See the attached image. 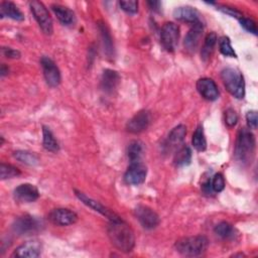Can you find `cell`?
Wrapping results in <instances>:
<instances>
[{
  "instance_id": "1",
  "label": "cell",
  "mask_w": 258,
  "mask_h": 258,
  "mask_svg": "<svg viewBox=\"0 0 258 258\" xmlns=\"http://www.w3.org/2000/svg\"><path fill=\"white\" fill-rule=\"evenodd\" d=\"M111 243L120 251L128 253L135 246V235L131 227L122 220L110 221L107 229Z\"/></svg>"
},
{
  "instance_id": "2",
  "label": "cell",
  "mask_w": 258,
  "mask_h": 258,
  "mask_svg": "<svg viewBox=\"0 0 258 258\" xmlns=\"http://www.w3.org/2000/svg\"><path fill=\"white\" fill-rule=\"evenodd\" d=\"M255 136L250 131V129L242 128L237 135L235 144V157L236 159L243 163H251L255 154Z\"/></svg>"
},
{
  "instance_id": "3",
  "label": "cell",
  "mask_w": 258,
  "mask_h": 258,
  "mask_svg": "<svg viewBox=\"0 0 258 258\" xmlns=\"http://www.w3.org/2000/svg\"><path fill=\"white\" fill-rule=\"evenodd\" d=\"M221 79L227 91L237 99L245 96V82L242 73L235 68H226L221 72Z\"/></svg>"
},
{
  "instance_id": "4",
  "label": "cell",
  "mask_w": 258,
  "mask_h": 258,
  "mask_svg": "<svg viewBox=\"0 0 258 258\" xmlns=\"http://www.w3.org/2000/svg\"><path fill=\"white\" fill-rule=\"evenodd\" d=\"M209 245L207 237L203 235L183 237L175 242V250L184 256H198L203 254Z\"/></svg>"
},
{
  "instance_id": "5",
  "label": "cell",
  "mask_w": 258,
  "mask_h": 258,
  "mask_svg": "<svg viewBox=\"0 0 258 258\" xmlns=\"http://www.w3.org/2000/svg\"><path fill=\"white\" fill-rule=\"evenodd\" d=\"M29 7L30 10L37 21L40 29L43 31L44 34L50 35L53 31V26H52V20L51 17L46 9V7L43 5L42 2L40 1H30L29 2Z\"/></svg>"
},
{
  "instance_id": "6",
  "label": "cell",
  "mask_w": 258,
  "mask_h": 258,
  "mask_svg": "<svg viewBox=\"0 0 258 258\" xmlns=\"http://www.w3.org/2000/svg\"><path fill=\"white\" fill-rule=\"evenodd\" d=\"M42 226L41 220L30 215H24L14 221L12 228L18 235H30L40 231Z\"/></svg>"
},
{
  "instance_id": "7",
  "label": "cell",
  "mask_w": 258,
  "mask_h": 258,
  "mask_svg": "<svg viewBox=\"0 0 258 258\" xmlns=\"http://www.w3.org/2000/svg\"><path fill=\"white\" fill-rule=\"evenodd\" d=\"M179 37V28L173 22L163 24L160 32V41L162 46L167 51H173L177 45Z\"/></svg>"
},
{
  "instance_id": "8",
  "label": "cell",
  "mask_w": 258,
  "mask_h": 258,
  "mask_svg": "<svg viewBox=\"0 0 258 258\" xmlns=\"http://www.w3.org/2000/svg\"><path fill=\"white\" fill-rule=\"evenodd\" d=\"M135 217L141 224L144 229L151 230L158 226L159 224V217L158 215L150 208L146 206H137L134 210Z\"/></svg>"
},
{
  "instance_id": "9",
  "label": "cell",
  "mask_w": 258,
  "mask_h": 258,
  "mask_svg": "<svg viewBox=\"0 0 258 258\" xmlns=\"http://www.w3.org/2000/svg\"><path fill=\"white\" fill-rule=\"evenodd\" d=\"M146 175L147 168L141 161L131 162L124 174V180L128 184L138 185L144 182Z\"/></svg>"
},
{
  "instance_id": "10",
  "label": "cell",
  "mask_w": 258,
  "mask_h": 258,
  "mask_svg": "<svg viewBox=\"0 0 258 258\" xmlns=\"http://www.w3.org/2000/svg\"><path fill=\"white\" fill-rule=\"evenodd\" d=\"M40 64L42 68L43 76L46 84L52 88L57 87L60 84V73L56 64L47 56H42L40 59Z\"/></svg>"
},
{
  "instance_id": "11",
  "label": "cell",
  "mask_w": 258,
  "mask_h": 258,
  "mask_svg": "<svg viewBox=\"0 0 258 258\" xmlns=\"http://www.w3.org/2000/svg\"><path fill=\"white\" fill-rule=\"evenodd\" d=\"M151 122V114L147 110L137 112L127 123L126 129L130 133L137 134L146 130Z\"/></svg>"
},
{
  "instance_id": "12",
  "label": "cell",
  "mask_w": 258,
  "mask_h": 258,
  "mask_svg": "<svg viewBox=\"0 0 258 258\" xmlns=\"http://www.w3.org/2000/svg\"><path fill=\"white\" fill-rule=\"evenodd\" d=\"M76 192V196L78 197V199L83 203L85 204L86 206H88L89 208L93 209L94 211L100 213L101 215L105 216L106 218H108L110 221H117V220H121V218L116 214L114 213L112 210H110L109 208L103 206L101 203L87 197L84 192L82 191H79V190H75Z\"/></svg>"
},
{
  "instance_id": "13",
  "label": "cell",
  "mask_w": 258,
  "mask_h": 258,
  "mask_svg": "<svg viewBox=\"0 0 258 258\" xmlns=\"http://www.w3.org/2000/svg\"><path fill=\"white\" fill-rule=\"evenodd\" d=\"M48 219L52 224L56 226H69L77 222L78 216L74 211L70 209L57 208V209H53L49 213Z\"/></svg>"
},
{
  "instance_id": "14",
  "label": "cell",
  "mask_w": 258,
  "mask_h": 258,
  "mask_svg": "<svg viewBox=\"0 0 258 258\" xmlns=\"http://www.w3.org/2000/svg\"><path fill=\"white\" fill-rule=\"evenodd\" d=\"M197 90L200 95L208 101H215L220 95L217 84L210 78H202L198 80Z\"/></svg>"
},
{
  "instance_id": "15",
  "label": "cell",
  "mask_w": 258,
  "mask_h": 258,
  "mask_svg": "<svg viewBox=\"0 0 258 258\" xmlns=\"http://www.w3.org/2000/svg\"><path fill=\"white\" fill-rule=\"evenodd\" d=\"M13 196L17 202L32 203L39 198V191L33 184L22 183L14 189Z\"/></svg>"
},
{
  "instance_id": "16",
  "label": "cell",
  "mask_w": 258,
  "mask_h": 258,
  "mask_svg": "<svg viewBox=\"0 0 258 258\" xmlns=\"http://www.w3.org/2000/svg\"><path fill=\"white\" fill-rule=\"evenodd\" d=\"M203 32H204V25L202 22L192 24L191 28L188 30L187 34L185 35L184 41H183L184 48L187 51L192 52L197 49L198 45L200 44Z\"/></svg>"
},
{
  "instance_id": "17",
  "label": "cell",
  "mask_w": 258,
  "mask_h": 258,
  "mask_svg": "<svg viewBox=\"0 0 258 258\" xmlns=\"http://www.w3.org/2000/svg\"><path fill=\"white\" fill-rule=\"evenodd\" d=\"M41 243L38 240H30L23 244H21L19 247L16 248L14 251L13 256L23 258V257H29V258H35L38 257L41 253Z\"/></svg>"
},
{
  "instance_id": "18",
  "label": "cell",
  "mask_w": 258,
  "mask_h": 258,
  "mask_svg": "<svg viewBox=\"0 0 258 258\" xmlns=\"http://www.w3.org/2000/svg\"><path fill=\"white\" fill-rule=\"evenodd\" d=\"M173 16L175 19L179 21H183L186 23L196 24L198 22H201L200 20V14L197 9L190 6H180L177 7L173 11Z\"/></svg>"
},
{
  "instance_id": "19",
  "label": "cell",
  "mask_w": 258,
  "mask_h": 258,
  "mask_svg": "<svg viewBox=\"0 0 258 258\" xmlns=\"http://www.w3.org/2000/svg\"><path fill=\"white\" fill-rule=\"evenodd\" d=\"M119 80H120V77L117 72L113 70H105L103 72L102 79H101V87L103 91L109 94L112 93L116 89L119 83Z\"/></svg>"
},
{
  "instance_id": "20",
  "label": "cell",
  "mask_w": 258,
  "mask_h": 258,
  "mask_svg": "<svg viewBox=\"0 0 258 258\" xmlns=\"http://www.w3.org/2000/svg\"><path fill=\"white\" fill-rule=\"evenodd\" d=\"M0 17H8L13 20L22 21L24 20V15L22 12L18 9V7L9 1H3L0 4Z\"/></svg>"
},
{
  "instance_id": "21",
  "label": "cell",
  "mask_w": 258,
  "mask_h": 258,
  "mask_svg": "<svg viewBox=\"0 0 258 258\" xmlns=\"http://www.w3.org/2000/svg\"><path fill=\"white\" fill-rule=\"evenodd\" d=\"M186 135V128L184 125L180 124L175 126L168 134L166 140V147L169 149L175 148L180 145Z\"/></svg>"
},
{
  "instance_id": "22",
  "label": "cell",
  "mask_w": 258,
  "mask_h": 258,
  "mask_svg": "<svg viewBox=\"0 0 258 258\" xmlns=\"http://www.w3.org/2000/svg\"><path fill=\"white\" fill-rule=\"evenodd\" d=\"M51 9L61 24L68 26L75 23V20H76L75 13L68 7L54 4L51 6Z\"/></svg>"
},
{
  "instance_id": "23",
  "label": "cell",
  "mask_w": 258,
  "mask_h": 258,
  "mask_svg": "<svg viewBox=\"0 0 258 258\" xmlns=\"http://www.w3.org/2000/svg\"><path fill=\"white\" fill-rule=\"evenodd\" d=\"M144 144L139 140H133L127 147V156L131 162H138L141 159L144 150Z\"/></svg>"
},
{
  "instance_id": "24",
  "label": "cell",
  "mask_w": 258,
  "mask_h": 258,
  "mask_svg": "<svg viewBox=\"0 0 258 258\" xmlns=\"http://www.w3.org/2000/svg\"><path fill=\"white\" fill-rule=\"evenodd\" d=\"M217 40H218V37L215 32H210L207 34L205 41H204V45L201 50V55L204 60H208L211 57V55L214 51L215 45L217 43Z\"/></svg>"
},
{
  "instance_id": "25",
  "label": "cell",
  "mask_w": 258,
  "mask_h": 258,
  "mask_svg": "<svg viewBox=\"0 0 258 258\" xmlns=\"http://www.w3.org/2000/svg\"><path fill=\"white\" fill-rule=\"evenodd\" d=\"M98 26H99V30L101 32V36H102V39H103L105 53L110 57L114 53V46H113V41H112L111 34H110V32H109V30H108V28H107V26L104 22H99Z\"/></svg>"
},
{
  "instance_id": "26",
  "label": "cell",
  "mask_w": 258,
  "mask_h": 258,
  "mask_svg": "<svg viewBox=\"0 0 258 258\" xmlns=\"http://www.w3.org/2000/svg\"><path fill=\"white\" fill-rule=\"evenodd\" d=\"M42 145L44 149L50 152H56L59 149V145L54 138L52 132L49 130V128L43 126L42 128Z\"/></svg>"
},
{
  "instance_id": "27",
  "label": "cell",
  "mask_w": 258,
  "mask_h": 258,
  "mask_svg": "<svg viewBox=\"0 0 258 258\" xmlns=\"http://www.w3.org/2000/svg\"><path fill=\"white\" fill-rule=\"evenodd\" d=\"M191 160V150L188 146H182L180 147L173 158L174 164L176 166H184V165H188L190 163Z\"/></svg>"
},
{
  "instance_id": "28",
  "label": "cell",
  "mask_w": 258,
  "mask_h": 258,
  "mask_svg": "<svg viewBox=\"0 0 258 258\" xmlns=\"http://www.w3.org/2000/svg\"><path fill=\"white\" fill-rule=\"evenodd\" d=\"M214 232L222 239H232L235 236V228L228 222H221L214 228Z\"/></svg>"
},
{
  "instance_id": "29",
  "label": "cell",
  "mask_w": 258,
  "mask_h": 258,
  "mask_svg": "<svg viewBox=\"0 0 258 258\" xmlns=\"http://www.w3.org/2000/svg\"><path fill=\"white\" fill-rule=\"evenodd\" d=\"M14 158H16L18 161H20L21 163H24L26 165H36L39 162V159L37 157V155H35L32 152L29 151H24V150H17L13 153Z\"/></svg>"
},
{
  "instance_id": "30",
  "label": "cell",
  "mask_w": 258,
  "mask_h": 258,
  "mask_svg": "<svg viewBox=\"0 0 258 258\" xmlns=\"http://www.w3.org/2000/svg\"><path fill=\"white\" fill-rule=\"evenodd\" d=\"M192 146L198 150V151H204L207 148V140L204 134L203 127L200 125L197 127L192 134V139H191Z\"/></svg>"
},
{
  "instance_id": "31",
  "label": "cell",
  "mask_w": 258,
  "mask_h": 258,
  "mask_svg": "<svg viewBox=\"0 0 258 258\" xmlns=\"http://www.w3.org/2000/svg\"><path fill=\"white\" fill-rule=\"evenodd\" d=\"M20 173V170L11 164L1 163L0 165V177L2 180L18 176Z\"/></svg>"
},
{
  "instance_id": "32",
  "label": "cell",
  "mask_w": 258,
  "mask_h": 258,
  "mask_svg": "<svg viewBox=\"0 0 258 258\" xmlns=\"http://www.w3.org/2000/svg\"><path fill=\"white\" fill-rule=\"evenodd\" d=\"M219 48L222 54L225 56H231V57H237V54L234 50V48L231 45V41L229 37L223 36L219 40Z\"/></svg>"
},
{
  "instance_id": "33",
  "label": "cell",
  "mask_w": 258,
  "mask_h": 258,
  "mask_svg": "<svg viewBox=\"0 0 258 258\" xmlns=\"http://www.w3.org/2000/svg\"><path fill=\"white\" fill-rule=\"evenodd\" d=\"M240 23H241V26L247 30L248 32L250 33H253V34H257V25H256V22L254 20H252L251 18H248V17H244L242 16L240 19H239Z\"/></svg>"
},
{
  "instance_id": "34",
  "label": "cell",
  "mask_w": 258,
  "mask_h": 258,
  "mask_svg": "<svg viewBox=\"0 0 258 258\" xmlns=\"http://www.w3.org/2000/svg\"><path fill=\"white\" fill-rule=\"evenodd\" d=\"M211 185L213 188V191L220 192L225 188V179L223 174L221 173H216L211 181Z\"/></svg>"
},
{
  "instance_id": "35",
  "label": "cell",
  "mask_w": 258,
  "mask_h": 258,
  "mask_svg": "<svg viewBox=\"0 0 258 258\" xmlns=\"http://www.w3.org/2000/svg\"><path fill=\"white\" fill-rule=\"evenodd\" d=\"M119 5L122 10L129 14H135L138 11V2L137 1H120Z\"/></svg>"
},
{
  "instance_id": "36",
  "label": "cell",
  "mask_w": 258,
  "mask_h": 258,
  "mask_svg": "<svg viewBox=\"0 0 258 258\" xmlns=\"http://www.w3.org/2000/svg\"><path fill=\"white\" fill-rule=\"evenodd\" d=\"M238 122V115L234 109H227L225 112V123L228 127H234Z\"/></svg>"
},
{
  "instance_id": "37",
  "label": "cell",
  "mask_w": 258,
  "mask_h": 258,
  "mask_svg": "<svg viewBox=\"0 0 258 258\" xmlns=\"http://www.w3.org/2000/svg\"><path fill=\"white\" fill-rule=\"evenodd\" d=\"M246 121L249 129H256L257 128V112L249 111L246 115Z\"/></svg>"
},
{
  "instance_id": "38",
  "label": "cell",
  "mask_w": 258,
  "mask_h": 258,
  "mask_svg": "<svg viewBox=\"0 0 258 258\" xmlns=\"http://www.w3.org/2000/svg\"><path fill=\"white\" fill-rule=\"evenodd\" d=\"M219 9H220L221 11H223L224 13H226V14H228V15L232 16V17H236V18H238V19H240V18L243 16V15H242V13H241L240 11H238L237 9L232 8V7L222 6V7H220Z\"/></svg>"
},
{
  "instance_id": "39",
  "label": "cell",
  "mask_w": 258,
  "mask_h": 258,
  "mask_svg": "<svg viewBox=\"0 0 258 258\" xmlns=\"http://www.w3.org/2000/svg\"><path fill=\"white\" fill-rule=\"evenodd\" d=\"M2 53L8 58H19L20 52L17 49L11 47H2Z\"/></svg>"
},
{
  "instance_id": "40",
  "label": "cell",
  "mask_w": 258,
  "mask_h": 258,
  "mask_svg": "<svg viewBox=\"0 0 258 258\" xmlns=\"http://www.w3.org/2000/svg\"><path fill=\"white\" fill-rule=\"evenodd\" d=\"M147 4H148V6H149V8L152 10V11H159V9H160V5H161V3L159 2V1H148L147 2Z\"/></svg>"
},
{
  "instance_id": "41",
  "label": "cell",
  "mask_w": 258,
  "mask_h": 258,
  "mask_svg": "<svg viewBox=\"0 0 258 258\" xmlns=\"http://www.w3.org/2000/svg\"><path fill=\"white\" fill-rule=\"evenodd\" d=\"M0 73H1V77H4L5 75L8 74V68L3 63L1 64V69H0Z\"/></svg>"
}]
</instances>
